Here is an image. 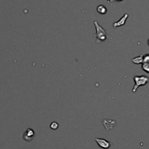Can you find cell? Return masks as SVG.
I'll return each mask as SVG.
<instances>
[{
  "label": "cell",
  "instance_id": "1",
  "mask_svg": "<svg viewBox=\"0 0 149 149\" xmlns=\"http://www.w3.org/2000/svg\"><path fill=\"white\" fill-rule=\"evenodd\" d=\"M94 24L95 26L96 31H97L95 35H94L96 38H97V40H96L97 43H100V42H103V41H105L108 38V35H107L105 30L98 24L97 21H94Z\"/></svg>",
  "mask_w": 149,
  "mask_h": 149
},
{
  "label": "cell",
  "instance_id": "2",
  "mask_svg": "<svg viewBox=\"0 0 149 149\" xmlns=\"http://www.w3.org/2000/svg\"><path fill=\"white\" fill-rule=\"evenodd\" d=\"M134 86L132 88V92L134 93L137 91V88L140 86H146L148 83H149V78L146 76V75H140V76L134 77Z\"/></svg>",
  "mask_w": 149,
  "mask_h": 149
},
{
  "label": "cell",
  "instance_id": "3",
  "mask_svg": "<svg viewBox=\"0 0 149 149\" xmlns=\"http://www.w3.org/2000/svg\"><path fill=\"white\" fill-rule=\"evenodd\" d=\"M34 137V131L31 128H28L23 134V138L25 141L30 142Z\"/></svg>",
  "mask_w": 149,
  "mask_h": 149
},
{
  "label": "cell",
  "instance_id": "4",
  "mask_svg": "<svg viewBox=\"0 0 149 149\" xmlns=\"http://www.w3.org/2000/svg\"><path fill=\"white\" fill-rule=\"evenodd\" d=\"M95 141L100 148L103 149H108L110 147V143L107 140L102 138H96Z\"/></svg>",
  "mask_w": 149,
  "mask_h": 149
},
{
  "label": "cell",
  "instance_id": "5",
  "mask_svg": "<svg viewBox=\"0 0 149 149\" xmlns=\"http://www.w3.org/2000/svg\"><path fill=\"white\" fill-rule=\"evenodd\" d=\"M128 17H129V14L125 13L122 18H120V20H118V21H116V22H115L113 24V26L114 28H117V27L124 26V24H125L126 21H127V19L128 18Z\"/></svg>",
  "mask_w": 149,
  "mask_h": 149
},
{
  "label": "cell",
  "instance_id": "6",
  "mask_svg": "<svg viewBox=\"0 0 149 149\" xmlns=\"http://www.w3.org/2000/svg\"><path fill=\"white\" fill-rule=\"evenodd\" d=\"M113 123H116L114 121H111V120H107V119H104L103 120V124L105 127L106 130H111L113 127L114 124H113Z\"/></svg>",
  "mask_w": 149,
  "mask_h": 149
},
{
  "label": "cell",
  "instance_id": "7",
  "mask_svg": "<svg viewBox=\"0 0 149 149\" xmlns=\"http://www.w3.org/2000/svg\"><path fill=\"white\" fill-rule=\"evenodd\" d=\"M143 57L144 55H140L139 56H136L132 59V62L135 64H142L143 62Z\"/></svg>",
  "mask_w": 149,
  "mask_h": 149
},
{
  "label": "cell",
  "instance_id": "8",
  "mask_svg": "<svg viewBox=\"0 0 149 149\" xmlns=\"http://www.w3.org/2000/svg\"><path fill=\"white\" fill-rule=\"evenodd\" d=\"M97 10L99 13L102 14V15H104V14L107 13V8H106V7L104 6V5H99V6H97Z\"/></svg>",
  "mask_w": 149,
  "mask_h": 149
},
{
  "label": "cell",
  "instance_id": "9",
  "mask_svg": "<svg viewBox=\"0 0 149 149\" xmlns=\"http://www.w3.org/2000/svg\"><path fill=\"white\" fill-rule=\"evenodd\" d=\"M142 69H143V71L146 72V73H149V64L143 62V64H142Z\"/></svg>",
  "mask_w": 149,
  "mask_h": 149
},
{
  "label": "cell",
  "instance_id": "10",
  "mask_svg": "<svg viewBox=\"0 0 149 149\" xmlns=\"http://www.w3.org/2000/svg\"><path fill=\"white\" fill-rule=\"evenodd\" d=\"M50 127H51V129H52V130H57V129L58 128V124H57L56 122H53L51 123V125H50Z\"/></svg>",
  "mask_w": 149,
  "mask_h": 149
},
{
  "label": "cell",
  "instance_id": "11",
  "mask_svg": "<svg viewBox=\"0 0 149 149\" xmlns=\"http://www.w3.org/2000/svg\"><path fill=\"white\" fill-rule=\"evenodd\" d=\"M143 62L149 64V54H146V55H144V57H143Z\"/></svg>",
  "mask_w": 149,
  "mask_h": 149
},
{
  "label": "cell",
  "instance_id": "12",
  "mask_svg": "<svg viewBox=\"0 0 149 149\" xmlns=\"http://www.w3.org/2000/svg\"><path fill=\"white\" fill-rule=\"evenodd\" d=\"M113 1H116V2H121L123 0H107V2H113Z\"/></svg>",
  "mask_w": 149,
  "mask_h": 149
},
{
  "label": "cell",
  "instance_id": "13",
  "mask_svg": "<svg viewBox=\"0 0 149 149\" xmlns=\"http://www.w3.org/2000/svg\"><path fill=\"white\" fill-rule=\"evenodd\" d=\"M148 46H149V39L148 40Z\"/></svg>",
  "mask_w": 149,
  "mask_h": 149
}]
</instances>
